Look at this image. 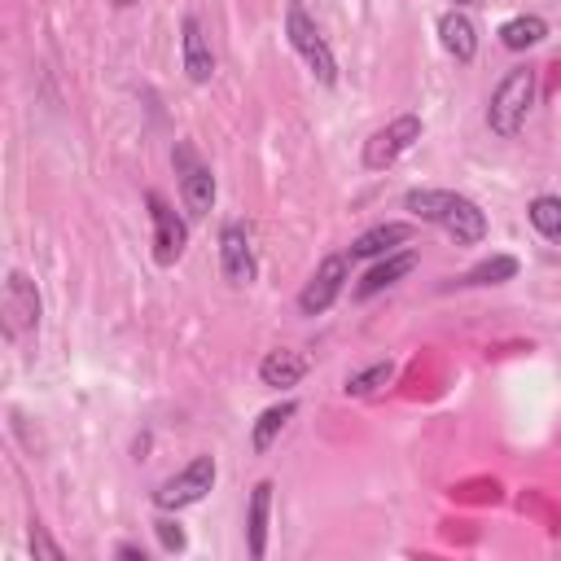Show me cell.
Returning <instances> with one entry per match:
<instances>
[{
    "label": "cell",
    "instance_id": "1",
    "mask_svg": "<svg viewBox=\"0 0 561 561\" xmlns=\"http://www.w3.org/2000/svg\"><path fill=\"white\" fill-rule=\"evenodd\" d=\"M403 210H412L425 224H438L456 245H482V237H486L482 206L465 193H451V188H412L403 197Z\"/></svg>",
    "mask_w": 561,
    "mask_h": 561
},
{
    "label": "cell",
    "instance_id": "2",
    "mask_svg": "<svg viewBox=\"0 0 561 561\" xmlns=\"http://www.w3.org/2000/svg\"><path fill=\"white\" fill-rule=\"evenodd\" d=\"M535 92H539L535 66H513V70L495 83V92H491V101H486V127H491L500 140H513V136L526 127V114H530V105H535Z\"/></svg>",
    "mask_w": 561,
    "mask_h": 561
},
{
    "label": "cell",
    "instance_id": "3",
    "mask_svg": "<svg viewBox=\"0 0 561 561\" xmlns=\"http://www.w3.org/2000/svg\"><path fill=\"white\" fill-rule=\"evenodd\" d=\"M285 35H289V48L302 57V66L316 75V83L333 88L337 83V57H333L329 39L320 35L316 18L302 9V0H289L285 4Z\"/></svg>",
    "mask_w": 561,
    "mask_h": 561
},
{
    "label": "cell",
    "instance_id": "4",
    "mask_svg": "<svg viewBox=\"0 0 561 561\" xmlns=\"http://www.w3.org/2000/svg\"><path fill=\"white\" fill-rule=\"evenodd\" d=\"M171 167H175V180H180L184 210H188L193 219H206L210 206H215V171L202 162V153L193 149V140H175Z\"/></svg>",
    "mask_w": 561,
    "mask_h": 561
},
{
    "label": "cell",
    "instance_id": "5",
    "mask_svg": "<svg viewBox=\"0 0 561 561\" xmlns=\"http://www.w3.org/2000/svg\"><path fill=\"white\" fill-rule=\"evenodd\" d=\"M0 311H4V333H9L13 342H26L31 333H39V311H44V302H39L35 280H31L22 267H13V272L4 276Z\"/></svg>",
    "mask_w": 561,
    "mask_h": 561
},
{
    "label": "cell",
    "instance_id": "6",
    "mask_svg": "<svg viewBox=\"0 0 561 561\" xmlns=\"http://www.w3.org/2000/svg\"><path fill=\"white\" fill-rule=\"evenodd\" d=\"M421 131H425L421 114H399V118H390L386 127H377V131L364 140V167H368V171L394 167V162L421 140Z\"/></svg>",
    "mask_w": 561,
    "mask_h": 561
},
{
    "label": "cell",
    "instance_id": "7",
    "mask_svg": "<svg viewBox=\"0 0 561 561\" xmlns=\"http://www.w3.org/2000/svg\"><path fill=\"white\" fill-rule=\"evenodd\" d=\"M215 456H193L180 473H171L158 491H153V504L162 508V513H175V508H188V504H197V500H206V491L215 486Z\"/></svg>",
    "mask_w": 561,
    "mask_h": 561
},
{
    "label": "cell",
    "instance_id": "8",
    "mask_svg": "<svg viewBox=\"0 0 561 561\" xmlns=\"http://www.w3.org/2000/svg\"><path fill=\"white\" fill-rule=\"evenodd\" d=\"M219 272L232 289H245L254 285L259 276V254H254V241H250V228L241 219H228L219 228Z\"/></svg>",
    "mask_w": 561,
    "mask_h": 561
},
{
    "label": "cell",
    "instance_id": "9",
    "mask_svg": "<svg viewBox=\"0 0 561 561\" xmlns=\"http://www.w3.org/2000/svg\"><path fill=\"white\" fill-rule=\"evenodd\" d=\"M346 280H351V254H324L320 267L311 272V280L302 285V294H298V311L302 316H324L337 302V294L346 289Z\"/></svg>",
    "mask_w": 561,
    "mask_h": 561
},
{
    "label": "cell",
    "instance_id": "10",
    "mask_svg": "<svg viewBox=\"0 0 561 561\" xmlns=\"http://www.w3.org/2000/svg\"><path fill=\"white\" fill-rule=\"evenodd\" d=\"M145 206H149V219H153V259L162 267H171L188 245V224L167 206L162 193H145Z\"/></svg>",
    "mask_w": 561,
    "mask_h": 561
},
{
    "label": "cell",
    "instance_id": "11",
    "mask_svg": "<svg viewBox=\"0 0 561 561\" xmlns=\"http://www.w3.org/2000/svg\"><path fill=\"white\" fill-rule=\"evenodd\" d=\"M180 66H184L188 83H210V75H215V48H210L197 13H184V22H180Z\"/></svg>",
    "mask_w": 561,
    "mask_h": 561
},
{
    "label": "cell",
    "instance_id": "12",
    "mask_svg": "<svg viewBox=\"0 0 561 561\" xmlns=\"http://www.w3.org/2000/svg\"><path fill=\"white\" fill-rule=\"evenodd\" d=\"M438 44H443L460 66H469V61L478 57V26H473V18L460 13V9H447V13L438 18Z\"/></svg>",
    "mask_w": 561,
    "mask_h": 561
},
{
    "label": "cell",
    "instance_id": "13",
    "mask_svg": "<svg viewBox=\"0 0 561 561\" xmlns=\"http://www.w3.org/2000/svg\"><path fill=\"white\" fill-rule=\"evenodd\" d=\"M416 263H421V254H416V250H394V254H386L377 267H368V272H364V280L355 285V298H373V294H381V289L399 285Z\"/></svg>",
    "mask_w": 561,
    "mask_h": 561
},
{
    "label": "cell",
    "instance_id": "14",
    "mask_svg": "<svg viewBox=\"0 0 561 561\" xmlns=\"http://www.w3.org/2000/svg\"><path fill=\"white\" fill-rule=\"evenodd\" d=\"M272 482H254L250 491V504H245V543H250V557L263 561L267 557V513H272Z\"/></svg>",
    "mask_w": 561,
    "mask_h": 561
},
{
    "label": "cell",
    "instance_id": "15",
    "mask_svg": "<svg viewBox=\"0 0 561 561\" xmlns=\"http://www.w3.org/2000/svg\"><path fill=\"white\" fill-rule=\"evenodd\" d=\"M412 241V224L403 219H390V224H377L368 232H359L351 241V259H381V254H394V245Z\"/></svg>",
    "mask_w": 561,
    "mask_h": 561
},
{
    "label": "cell",
    "instance_id": "16",
    "mask_svg": "<svg viewBox=\"0 0 561 561\" xmlns=\"http://www.w3.org/2000/svg\"><path fill=\"white\" fill-rule=\"evenodd\" d=\"M302 373H307V359H302L298 351H289V346L267 351V355H263V364H259V381H263L267 390L298 386V381H302Z\"/></svg>",
    "mask_w": 561,
    "mask_h": 561
},
{
    "label": "cell",
    "instance_id": "17",
    "mask_svg": "<svg viewBox=\"0 0 561 561\" xmlns=\"http://www.w3.org/2000/svg\"><path fill=\"white\" fill-rule=\"evenodd\" d=\"M294 412H298V403H294V399H280V403L263 408V412H259V421L250 425V451H254V456H263V451L280 438V430L294 421Z\"/></svg>",
    "mask_w": 561,
    "mask_h": 561
},
{
    "label": "cell",
    "instance_id": "18",
    "mask_svg": "<svg viewBox=\"0 0 561 561\" xmlns=\"http://www.w3.org/2000/svg\"><path fill=\"white\" fill-rule=\"evenodd\" d=\"M548 39V22L539 18V13H517V18H508L504 26H500V44L508 48V53H526V48H535V44H543Z\"/></svg>",
    "mask_w": 561,
    "mask_h": 561
},
{
    "label": "cell",
    "instance_id": "19",
    "mask_svg": "<svg viewBox=\"0 0 561 561\" xmlns=\"http://www.w3.org/2000/svg\"><path fill=\"white\" fill-rule=\"evenodd\" d=\"M526 219H530V228H535L543 241L561 245V197H552V193H539V197L526 206Z\"/></svg>",
    "mask_w": 561,
    "mask_h": 561
},
{
    "label": "cell",
    "instance_id": "20",
    "mask_svg": "<svg viewBox=\"0 0 561 561\" xmlns=\"http://www.w3.org/2000/svg\"><path fill=\"white\" fill-rule=\"evenodd\" d=\"M513 276H517V259H513V254H491V259L473 263V267L460 276V285H504V280H513Z\"/></svg>",
    "mask_w": 561,
    "mask_h": 561
},
{
    "label": "cell",
    "instance_id": "21",
    "mask_svg": "<svg viewBox=\"0 0 561 561\" xmlns=\"http://www.w3.org/2000/svg\"><path fill=\"white\" fill-rule=\"evenodd\" d=\"M390 381H394V364H390V359H377V364H368V368L351 373L342 390H346L351 399H364V394H377V390H381V386H390Z\"/></svg>",
    "mask_w": 561,
    "mask_h": 561
},
{
    "label": "cell",
    "instance_id": "22",
    "mask_svg": "<svg viewBox=\"0 0 561 561\" xmlns=\"http://www.w3.org/2000/svg\"><path fill=\"white\" fill-rule=\"evenodd\" d=\"M153 530H158V539H162V548H167V552H184V543H188V539H184L180 522H171V517H158V522H153Z\"/></svg>",
    "mask_w": 561,
    "mask_h": 561
},
{
    "label": "cell",
    "instance_id": "23",
    "mask_svg": "<svg viewBox=\"0 0 561 561\" xmlns=\"http://www.w3.org/2000/svg\"><path fill=\"white\" fill-rule=\"evenodd\" d=\"M31 552H35V557H48V561H61V557H66L61 543H53L39 522H31Z\"/></svg>",
    "mask_w": 561,
    "mask_h": 561
},
{
    "label": "cell",
    "instance_id": "24",
    "mask_svg": "<svg viewBox=\"0 0 561 561\" xmlns=\"http://www.w3.org/2000/svg\"><path fill=\"white\" fill-rule=\"evenodd\" d=\"M118 557H127V561H145V552H140L136 543H118Z\"/></svg>",
    "mask_w": 561,
    "mask_h": 561
},
{
    "label": "cell",
    "instance_id": "25",
    "mask_svg": "<svg viewBox=\"0 0 561 561\" xmlns=\"http://www.w3.org/2000/svg\"><path fill=\"white\" fill-rule=\"evenodd\" d=\"M114 4H118V9H127V4H136V0H114Z\"/></svg>",
    "mask_w": 561,
    "mask_h": 561
},
{
    "label": "cell",
    "instance_id": "26",
    "mask_svg": "<svg viewBox=\"0 0 561 561\" xmlns=\"http://www.w3.org/2000/svg\"><path fill=\"white\" fill-rule=\"evenodd\" d=\"M456 4H469V0H456Z\"/></svg>",
    "mask_w": 561,
    "mask_h": 561
}]
</instances>
